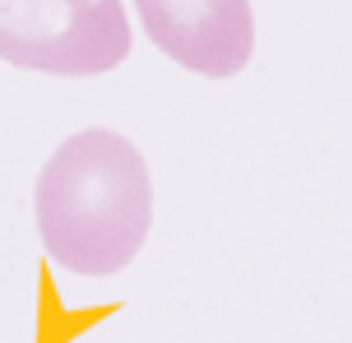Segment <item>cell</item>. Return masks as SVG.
Returning a JSON list of instances; mask_svg holds the SVG:
<instances>
[{
	"instance_id": "cell-3",
	"label": "cell",
	"mask_w": 352,
	"mask_h": 343,
	"mask_svg": "<svg viewBox=\"0 0 352 343\" xmlns=\"http://www.w3.org/2000/svg\"><path fill=\"white\" fill-rule=\"evenodd\" d=\"M148 42L204 79H232L255 52L250 0H135Z\"/></svg>"
},
{
	"instance_id": "cell-1",
	"label": "cell",
	"mask_w": 352,
	"mask_h": 343,
	"mask_svg": "<svg viewBox=\"0 0 352 343\" xmlns=\"http://www.w3.org/2000/svg\"><path fill=\"white\" fill-rule=\"evenodd\" d=\"M37 232L60 269H125L153 223V186L144 153L116 130H79L56 148L37 177Z\"/></svg>"
},
{
	"instance_id": "cell-2",
	"label": "cell",
	"mask_w": 352,
	"mask_h": 343,
	"mask_svg": "<svg viewBox=\"0 0 352 343\" xmlns=\"http://www.w3.org/2000/svg\"><path fill=\"white\" fill-rule=\"evenodd\" d=\"M130 56L121 0H0V60L42 74H107Z\"/></svg>"
}]
</instances>
